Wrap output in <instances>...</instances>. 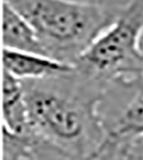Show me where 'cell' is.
Wrapping results in <instances>:
<instances>
[{
  "mask_svg": "<svg viewBox=\"0 0 143 160\" xmlns=\"http://www.w3.org/2000/svg\"><path fill=\"white\" fill-rule=\"evenodd\" d=\"M31 160H77L62 149L36 136L31 147Z\"/></svg>",
  "mask_w": 143,
  "mask_h": 160,
  "instance_id": "obj_9",
  "label": "cell"
},
{
  "mask_svg": "<svg viewBox=\"0 0 143 160\" xmlns=\"http://www.w3.org/2000/svg\"><path fill=\"white\" fill-rule=\"evenodd\" d=\"M140 45H141V48L143 50V35H142V37H141V41H140Z\"/></svg>",
  "mask_w": 143,
  "mask_h": 160,
  "instance_id": "obj_11",
  "label": "cell"
},
{
  "mask_svg": "<svg viewBox=\"0 0 143 160\" xmlns=\"http://www.w3.org/2000/svg\"><path fill=\"white\" fill-rule=\"evenodd\" d=\"M104 139L92 160L128 158L143 139V78L108 85L99 105Z\"/></svg>",
  "mask_w": 143,
  "mask_h": 160,
  "instance_id": "obj_4",
  "label": "cell"
},
{
  "mask_svg": "<svg viewBox=\"0 0 143 160\" xmlns=\"http://www.w3.org/2000/svg\"><path fill=\"white\" fill-rule=\"evenodd\" d=\"M129 159L131 160H141L143 159V139L139 140L133 148L129 155Z\"/></svg>",
  "mask_w": 143,
  "mask_h": 160,
  "instance_id": "obj_10",
  "label": "cell"
},
{
  "mask_svg": "<svg viewBox=\"0 0 143 160\" xmlns=\"http://www.w3.org/2000/svg\"><path fill=\"white\" fill-rule=\"evenodd\" d=\"M35 30L44 54L74 65L115 22L120 5L76 0H4Z\"/></svg>",
  "mask_w": 143,
  "mask_h": 160,
  "instance_id": "obj_2",
  "label": "cell"
},
{
  "mask_svg": "<svg viewBox=\"0 0 143 160\" xmlns=\"http://www.w3.org/2000/svg\"><path fill=\"white\" fill-rule=\"evenodd\" d=\"M4 71L25 80L44 79L71 71L74 65L59 61L43 54L3 48Z\"/></svg>",
  "mask_w": 143,
  "mask_h": 160,
  "instance_id": "obj_5",
  "label": "cell"
},
{
  "mask_svg": "<svg viewBox=\"0 0 143 160\" xmlns=\"http://www.w3.org/2000/svg\"><path fill=\"white\" fill-rule=\"evenodd\" d=\"M143 0L122 7L115 22L77 59L74 67L107 85L143 78Z\"/></svg>",
  "mask_w": 143,
  "mask_h": 160,
  "instance_id": "obj_3",
  "label": "cell"
},
{
  "mask_svg": "<svg viewBox=\"0 0 143 160\" xmlns=\"http://www.w3.org/2000/svg\"><path fill=\"white\" fill-rule=\"evenodd\" d=\"M36 136H17L2 130L3 160H31V147Z\"/></svg>",
  "mask_w": 143,
  "mask_h": 160,
  "instance_id": "obj_8",
  "label": "cell"
},
{
  "mask_svg": "<svg viewBox=\"0 0 143 160\" xmlns=\"http://www.w3.org/2000/svg\"><path fill=\"white\" fill-rule=\"evenodd\" d=\"M22 84L33 132L77 160H92L104 139L99 105L108 85L75 67Z\"/></svg>",
  "mask_w": 143,
  "mask_h": 160,
  "instance_id": "obj_1",
  "label": "cell"
},
{
  "mask_svg": "<svg viewBox=\"0 0 143 160\" xmlns=\"http://www.w3.org/2000/svg\"><path fill=\"white\" fill-rule=\"evenodd\" d=\"M141 160H143V159H141Z\"/></svg>",
  "mask_w": 143,
  "mask_h": 160,
  "instance_id": "obj_12",
  "label": "cell"
},
{
  "mask_svg": "<svg viewBox=\"0 0 143 160\" xmlns=\"http://www.w3.org/2000/svg\"><path fill=\"white\" fill-rule=\"evenodd\" d=\"M2 130L17 136L35 134L29 118L22 81L3 71Z\"/></svg>",
  "mask_w": 143,
  "mask_h": 160,
  "instance_id": "obj_6",
  "label": "cell"
},
{
  "mask_svg": "<svg viewBox=\"0 0 143 160\" xmlns=\"http://www.w3.org/2000/svg\"><path fill=\"white\" fill-rule=\"evenodd\" d=\"M2 39L4 48L45 55L30 23L6 2L3 3Z\"/></svg>",
  "mask_w": 143,
  "mask_h": 160,
  "instance_id": "obj_7",
  "label": "cell"
}]
</instances>
